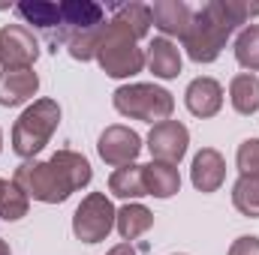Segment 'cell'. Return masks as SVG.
<instances>
[{
    "label": "cell",
    "mask_w": 259,
    "mask_h": 255,
    "mask_svg": "<svg viewBox=\"0 0 259 255\" xmlns=\"http://www.w3.org/2000/svg\"><path fill=\"white\" fill-rule=\"evenodd\" d=\"M145 66L154 72V78H163V81L178 78L181 75V51H178V45L172 39H166V36L151 39V45L145 51Z\"/></svg>",
    "instance_id": "cell-14"
},
{
    "label": "cell",
    "mask_w": 259,
    "mask_h": 255,
    "mask_svg": "<svg viewBox=\"0 0 259 255\" xmlns=\"http://www.w3.org/2000/svg\"><path fill=\"white\" fill-rule=\"evenodd\" d=\"M151 225H154V213H151L145 204H136V201H127V204L118 210V216H115V228H118V234H121L127 243L136 240V237H142Z\"/></svg>",
    "instance_id": "cell-17"
},
{
    "label": "cell",
    "mask_w": 259,
    "mask_h": 255,
    "mask_svg": "<svg viewBox=\"0 0 259 255\" xmlns=\"http://www.w3.org/2000/svg\"><path fill=\"white\" fill-rule=\"evenodd\" d=\"M39 57V42L24 24L0 27V63L3 69H30Z\"/></svg>",
    "instance_id": "cell-7"
},
{
    "label": "cell",
    "mask_w": 259,
    "mask_h": 255,
    "mask_svg": "<svg viewBox=\"0 0 259 255\" xmlns=\"http://www.w3.org/2000/svg\"><path fill=\"white\" fill-rule=\"evenodd\" d=\"M190 180L199 192H217L226 180V159L220 156V150L214 147H202L193 156V168H190Z\"/></svg>",
    "instance_id": "cell-11"
},
{
    "label": "cell",
    "mask_w": 259,
    "mask_h": 255,
    "mask_svg": "<svg viewBox=\"0 0 259 255\" xmlns=\"http://www.w3.org/2000/svg\"><path fill=\"white\" fill-rule=\"evenodd\" d=\"M0 150H3V132H0Z\"/></svg>",
    "instance_id": "cell-28"
},
{
    "label": "cell",
    "mask_w": 259,
    "mask_h": 255,
    "mask_svg": "<svg viewBox=\"0 0 259 255\" xmlns=\"http://www.w3.org/2000/svg\"><path fill=\"white\" fill-rule=\"evenodd\" d=\"M112 102L118 108V114H124L130 120H145V123H163L172 120L175 111V99L166 87L157 84H124L112 93Z\"/></svg>",
    "instance_id": "cell-5"
},
{
    "label": "cell",
    "mask_w": 259,
    "mask_h": 255,
    "mask_svg": "<svg viewBox=\"0 0 259 255\" xmlns=\"http://www.w3.org/2000/svg\"><path fill=\"white\" fill-rule=\"evenodd\" d=\"M115 216H118V210H115V204L106 192H88L81 198V204L75 207L72 234L81 243H100L115 228Z\"/></svg>",
    "instance_id": "cell-6"
},
{
    "label": "cell",
    "mask_w": 259,
    "mask_h": 255,
    "mask_svg": "<svg viewBox=\"0 0 259 255\" xmlns=\"http://www.w3.org/2000/svg\"><path fill=\"white\" fill-rule=\"evenodd\" d=\"M109 192L115 198H124V201H133V198H142L148 195L145 192V177H142V165H121L112 171L109 177Z\"/></svg>",
    "instance_id": "cell-19"
},
{
    "label": "cell",
    "mask_w": 259,
    "mask_h": 255,
    "mask_svg": "<svg viewBox=\"0 0 259 255\" xmlns=\"http://www.w3.org/2000/svg\"><path fill=\"white\" fill-rule=\"evenodd\" d=\"M97 153L106 165H115V168L133 165L136 156L142 153V138H139V132H133L130 126H121V123L106 126L100 141H97Z\"/></svg>",
    "instance_id": "cell-8"
},
{
    "label": "cell",
    "mask_w": 259,
    "mask_h": 255,
    "mask_svg": "<svg viewBox=\"0 0 259 255\" xmlns=\"http://www.w3.org/2000/svg\"><path fill=\"white\" fill-rule=\"evenodd\" d=\"M94 177L91 162L75 153V150H58L52 159L39 162H21L12 174V183L33 201L42 204H64L72 192H78L81 186H88Z\"/></svg>",
    "instance_id": "cell-2"
},
{
    "label": "cell",
    "mask_w": 259,
    "mask_h": 255,
    "mask_svg": "<svg viewBox=\"0 0 259 255\" xmlns=\"http://www.w3.org/2000/svg\"><path fill=\"white\" fill-rule=\"evenodd\" d=\"M229 255H259V237H253V234L238 237V240L229 246Z\"/></svg>",
    "instance_id": "cell-24"
},
{
    "label": "cell",
    "mask_w": 259,
    "mask_h": 255,
    "mask_svg": "<svg viewBox=\"0 0 259 255\" xmlns=\"http://www.w3.org/2000/svg\"><path fill=\"white\" fill-rule=\"evenodd\" d=\"M0 255H12V249H9V243H6V240H0Z\"/></svg>",
    "instance_id": "cell-26"
},
{
    "label": "cell",
    "mask_w": 259,
    "mask_h": 255,
    "mask_svg": "<svg viewBox=\"0 0 259 255\" xmlns=\"http://www.w3.org/2000/svg\"><path fill=\"white\" fill-rule=\"evenodd\" d=\"M6 186H9V180H3V177H0V198H3V192H6Z\"/></svg>",
    "instance_id": "cell-27"
},
{
    "label": "cell",
    "mask_w": 259,
    "mask_h": 255,
    "mask_svg": "<svg viewBox=\"0 0 259 255\" xmlns=\"http://www.w3.org/2000/svg\"><path fill=\"white\" fill-rule=\"evenodd\" d=\"M232 204L238 213L259 219V177H238L232 186Z\"/></svg>",
    "instance_id": "cell-20"
},
{
    "label": "cell",
    "mask_w": 259,
    "mask_h": 255,
    "mask_svg": "<svg viewBox=\"0 0 259 255\" xmlns=\"http://www.w3.org/2000/svg\"><path fill=\"white\" fill-rule=\"evenodd\" d=\"M235 162H238L241 177H259V138H247L238 144Z\"/></svg>",
    "instance_id": "cell-23"
},
{
    "label": "cell",
    "mask_w": 259,
    "mask_h": 255,
    "mask_svg": "<svg viewBox=\"0 0 259 255\" xmlns=\"http://www.w3.org/2000/svg\"><path fill=\"white\" fill-rule=\"evenodd\" d=\"M229 99H232V108L244 117L256 114L259 111V78L253 72H241L229 81Z\"/></svg>",
    "instance_id": "cell-18"
},
{
    "label": "cell",
    "mask_w": 259,
    "mask_h": 255,
    "mask_svg": "<svg viewBox=\"0 0 259 255\" xmlns=\"http://www.w3.org/2000/svg\"><path fill=\"white\" fill-rule=\"evenodd\" d=\"M187 144H190V132L178 120H163L148 135V150H151L154 162L178 165L184 159V153H187Z\"/></svg>",
    "instance_id": "cell-9"
},
{
    "label": "cell",
    "mask_w": 259,
    "mask_h": 255,
    "mask_svg": "<svg viewBox=\"0 0 259 255\" xmlns=\"http://www.w3.org/2000/svg\"><path fill=\"white\" fill-rule=\"evenodd\" d=\"M142 177H145V192L154 195V198H172L181 189V174L169 162H148V165H142Z\"/></svg>",
    "instance_id": "cell-15"
},
{
    "label": "cell",
    "mask_w": 259,
    "mask_h": 255,
    "mask_svg": "<svg viewBox=\"0 0 259 255\" xmlns=\"http://www.w3.org/2000/svg\"><path fill=\"white\" fill-rule=\"evenodd\" d=\"M15 12L24 18V24H33L36 30L49 33V39H55L58 21H61V6L58 3H49V0H21V3H15Z\"/></svg>",
    "instance_id": "cell-16"
},
{
    "label": "cell",
    "mask_w": 259,
    "mask_h": 255,
    "mask_svg": "<svg viewBox=\"0 0 259 255\" xmlns=\"http://www.w3.org/2000/svg\"><path fill=\"white\" fill-rule=\"evenodd\" d=\"M235 60L250 69V72H259V24H247L238 39H235Z\"/></svg>",
    "instance_id": "cell-21"
},
{
    "label": "cell",
    "mask_w": 259,
    "mask_h": 255,
    "mask_svg": "<svg viewBox=\"0 0 259 255\" xmlns=\"http://www.w3.org/2000/svg\"><path fill=\"white\" fill-rule=\"evenodd\" d=\"M27 210H30V198L9 180V186H6L3 198H0V219H6V222H18L21 216H27Z\"/></svg>",
    "instance_id": "cell-22"
},
{
    "label": "cell",
    "mask_w": 259,
    "mask_h": 255,
    "mask_svg": "<svg viewBox=\"0 0 259 255\" xmlns=\"http://www.w3.org/2000/svg\"><path fill=\"white\" fill-rule=\"evenodd\" d=\"M151 24V6L145 3H121L112 9V18H106L100 30L94 57L109 78H133L145 69V51L139 48V39L148 36Z\"/></svg>",
    "instance_id": "cell-1"
},
{
    "label": "cell",
    "mask_w": 259,
    "mask_h": 255,
    "mask_svg": "<svg viewBox=\"0 0 259 255\" xmlns=\"http://www.w3.org/2000/svg\"><path fill=\"white\" fill-rule=\"evenodd\" d=\"M39 90V75L33 69H3L0 72V105L15 108L33 99Z\"/></svg>",
    "instance_id": "cell-10"
},
{
    "label": "cell",
    "mask_w": 259,
    "mask_h": 255,
    "mask_svg": "<svg viewBox=\"0 0 259 255\" xmlns=\"http://www.w3.org/2000/svg\"><path fill=\"white\" fill-rule=\"evenodd\" d=\"M250 15H259V3L247 0H208L199 12H193V21L184 33V48L196 63H214L232 36L238 24H244Z\"/></svg>",
    "instance_id": "cell-3"
},
{
    "label": "cell",
    "mask_w": 259,
    "mask_h": 255,
    "mask_svg": "<svg viewBox=\"0 0 259 255\" xmlns=\"http://www.w3.org/2000/svg\"><path fill=\"white\" fill-rule=\"evenodd\" d=\"M106 255H139V252H136L130 243H118V246H112V249H109Z\"/></svg>",
    "instance_id": "cell-25"
},
{
    "label": "cell",
    "mask_w": 259,
    "mask_h": 255,
    "mask_svg": "<svg viewBox=\"0 0 259 255\" xmlns=\"http://www.w3.org/2000/svg\"><path fill=\"white\" fill-rule=\"evenodd\" d=\"M151 18H154V27L169 39V36H178L184 39L190 21H193V9L184 3V0H157L151 6Z\"/></svg>",
    "instance_id": "cell-12"
},
{
    "label": "cell",
    "mask_w": 259,
    "mask_h": 255,
    "mask_svg": "<svg viewBox=\"0 0 259 255\" xmlns=\"http://www.w3.org/2000/svg\"><path fill=\"white\" fill-rule=\"evenodd\" d=\"M184 102H187L190 114H196V117H202V120H205V117H214V114L223 108V87H220V81H214V78H208V75L193 78V81L187 84Z\"/></svg>",
    "instance_id": "cell-13"
},
{
    "label": "cell",
    "mask_w": 259,
    "mask_h": 255,
    "mask_svg": "<svg viewBox=\"0 0 259 255\" xmlns=\"http://www.w3.org/2000/svg\"><path fill=\"white\" fill-rule=\"evenodd\" d=\"M61 123V105L58 99H33V105H27L21 111V117L12 126V150L21 159H33L55 135V129Z\"/></svg>",
    "instance_id": "cell-4"
}]
</instances>
